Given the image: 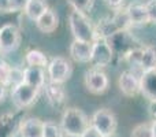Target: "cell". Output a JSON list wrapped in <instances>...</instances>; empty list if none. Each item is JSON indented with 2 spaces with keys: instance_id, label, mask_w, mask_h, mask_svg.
<instances>
[{
  "instance_id": "17",
  "label": "cell",
  "mask_w": 156,
  "mask_h": 137,
  "mask_svg": "<svg viewBox=\"0 0 156 137\" xmlns=\"http://www.w3.org/2000/svg\"><path fill=\"white\" fill-rule=\"evenodd\" d=\"M48 8L49 7L45 0H29L23 10V14L27 19H30L32 22H36Z\"/></svg>"
},
{
  "instance_id": "33",
  "label": "cell",
  "mask_w": 156,
  "mask_h": 137,
  "mask_svg": "<svg viewBox=\"0 0 156 137\" xmlns=\"http://www.w3.org/2000/svg\"><path fill=\"white\" fill-rule=\"evenodd\" d=\"M105 4L110 5L111 8H119L123 4V0H104Z\"/></svg>"
},
{
  "instance_id": "26",
  "label": "cell",
  "mask_w": 156,
  "mask_h": 137,
  "mask_svg": "<svg viewBox=\"0 0 156 137\" xmlns=\"http://www.w3.org/2000/svg\"><path fill=\"white\" fill-rule=\"evenodd\" d=\"M141 56H143V47H136V48H133L130 52H127L123 59L126 60V62H129L132 66L140 67Z\"/></svg>"
},
{
  "instance_id": "3",
  "label": "cell",
  "mask_w": 156,
  "mask_h": 137,
  "mask_svg": "<svg viewBox=\"0 0 156 137\" xmlns=\"http://www.w3.org/2000/svg\"><path fill=\"white\" fill-rule=\"evenodd\" d=\"M45 71L49 82L63 84L70 78L71 73H73V66H71L70 60H67L66 58L55 56L48 62Z\"/></svg>"
},
{
  "instance_id": "13",
  "label": "cell",
  "mask_w": 156,
  "mask_h": 137,
  "mask_svg": "<svg viewBox=\"0 0 156 137\" xmlns=\"http://www.w3.org/2000/svg\"><path fill=\"white\" fill-rule=\"evenodd\" d=\"M18 133L21 137H43V121L34 117L22 119L19 122Z\"/></svg>"
},
{
  "instance_id": "27",
  "label": "cell",
  "mask_w": 156,
  "mask_h": 137,
  "mask_svg": "<svg viewBox=\"0 0 156 137\" xmlns=\"http://www.w3.org/2000/svg\"><path fill=\"white\" fill-rule=\"evenodd\" d=\"M21 82H23V69H19V67H11V73H10V77H8V82L7 86H16L19 85Z\"/></svg>"
},
{
  "instance_id": "10",
  "label": "cell",
  "mask_w": 156,
  "mask_h": 137,
  "mask_svg": "<svg viewBox=\"0 0 156 137\" xmlns=\"http://www.w3.org/2000/svg\"><path fill=\"white\" fill-rule=\"evenodd\" d=\"M92 49H93V43L74 40L70 44V56L78 63H90Z\"/></svg>"
},
{
  "instance_id": "28",
  "label": "cell",
  "mask_w": 156,
  "mask_h": 137,
  "mask_svg": "<svg viewBox=\"0 0 156 137\" xmlns=\"http://www.w3.org/2000/svg\"><path fill=\"white\" fill-rule=\"evenodd\" d=\"M67 3L71 5L73 10L81 11V13L89 11L93 5V0H67Z\"/></svg>"
},
{
  "instance_id": "1",
  "label": "cell",
  "mask_w": 156,
  "mask_h": 137,
  "mask_svg": "<svg viewBox=\"0 0 156 137\" xmlns=\"http://www.w3.org/2000/svg\"><path fill=\"white\" fill-rule=\"evenodd\" d=\"M90 125L86 114L77 107L66 108L60 118V128L69 137H80Z\"/></svg>"
},
{
  "instance_id": "7",
  "label": "cell",
  "mask_w": 156,
  "mask_h": 137,
  "mask_svg": "<svg viewBox=\"0 0 156 137\" xmlns=\"http://www.w3.org/2000/svg\"><path fill=\"white\" fill-rule=\"evenodd\" d=\"M21 44V32L14 23H5L0 27V52L10 54Z\"/></svg>"
},
{
  "instance_id": "6",
  "label": "cell",
  "mask_w": 156,
  "mask_h": 137,
  "mask_svg": "<svg viewBox=\"0 0 156 137\" xmlns=\"http://www.w3.org/2000/svg\"><path fill=\"white\" fill-rule=\"evenodd\" d=\"M104 40L107 41L110 48L112 49L114 56L119 55V56L125 58L127 52H130L133 48H136L133 45L134 38L130 36L129 30H116L114 34H111L110 37L104 38Z\"/></svg>"
},
{
  "instance_id": "35",
  "label": "cell",
  "mask_w": 156,
  "mask_h": 137,
  "mask_svg": "<svg viewBox=\"0 0 156 137\" xmlns=\"http://www.w3.org/2000/svg\"><path fill=\"white\" fill-rule=\"evenodd\" d=\"M5 84H3V82H0V103L4 100V97H5Z\"/></svg>"
},
{
  "instance_id": "24",
  "label": "cell",
  "mask_w": 156,
  "mask_h": 137,
  "mask_svg": "<svg viewBox=\"0 0 156 137\" xmlns=\"http://www.w3.org/2000/svg\"><path fill=\"white\" fill-rule=\"evenodd\" d=\"M43 137H63V130L60 125L52 121L43 122Z\"/></svg>"
},
{
  "instance_id": "23",
  "label": "cell",
  "mask_w": 156,
  "mask_h": 137,
  "mask_svg": "<svg viewBox=\"0 0 156 137\" xmlns=\"http://www.w3.org/2000/svg\"><path fill=\"white\" fill-rule=\"evenodd\" d=\"M112 21L115 22L116 27L119 30H127L132 26V21H130L129 14H127L126 10H118L112 15Z\"/></svg>"
},
{
  "instance_id": "37",
  "label": "cell",
  "mask_w": 156,
  "mask_h": 137,
  "mask_svg": "<svg viewBox=\"0 0 156 137\" xmlns=\"http://www.w3.org/2000/svg\"><path fill=\"white\" fill-rule=\"evenodd\" d=\"M104 137H116L115 133H112V135H108V136H104Z\"/></svg>"
},
{
  "instance_id": "36",
  "label": "cell",
  "mask_w": 156,
  "mask_h": 137,
  "mask_svg": "<svg viewBox=\"0 0 156 137\" xmlns=\"http://www.w3.org/2000/svg\"><path fill=\"white\" fill-rule=\"evenodd\" d=\"M151 125H152V132H154V137H156V121H152Z\"/></svg>"
},
{
  "instance_id": "21",
  "label": "cell",
  "mask_w": 156,
  "mask_h": 137,
  "mask_svg": "<svg viewBox=\"0 0 156 137\" xmlns=\"http://www.w3.org/2000/svg\"><path fill=\"white\" fill-rule=\"evenodd\" d=\"M140 69L143 71H149V70L156 69V47L155 45H147L143 48Z\"/></svg>"
},
{
  "instance_id": "31",
  "label": "cell",
  "mask_w": 156,
  "mask_h": 137,
  "mask_svg": "<svg viewBox=\"0 0 156 137\" xmlns=\"http://www.w3.org/2000/svg\"><path fill=\"white\" fill-rule=\"evenodd\" d=\"M145 8H147V11H148L149 21L156 22V0H149L145 4Z\"/></svg>"
},
{
  "instance_id": "15",
  "label": "cell",
  "mask_w": 156,
  "mask_h": 137,
  "mask_svg": "<svg viewBox=\"0 0 156 137\" xmlns=\"http://www.w3.org/2000/svg\"><path fill=\"white\" fill-rule=\"evenodd\" d=\"M34 23L40 32L52 33L54 30H56L58 25H59V16H58V14L52 8H48Z\"/></svg>"
},
{
  "instance_id": "2",
  "label": "cell",
  "mask_w": 156,
  "mask_h": 137,
  "mask_svg": "<svg viewBox=\"0 0 156 137\" xmlns=\"http://www.w3.org/2000/svg\"><path fill=\"white\" fill-rule=\"evenodd\" d=\"M69 26L74 36V40L94 43L96 40V30L90 23V19L85 15V13L73 10L69 15Z\"/></svg>"
},
{
  "instance_id": "34",
  "label": "cell",
  "mask_w": 156,
  "mask_h": 137,
  "mask_svg": "<svg viewBox=\"0 0 156 137\" xmlns=\"http://www.w3.org/2000/svg\"><path fill=\"white\" fill-rule=\"evenodd\" d=\"M149 115L154 121H156V100L149 102Z\"/></svg>"
},
{
  "instance_id": "18",
  "label": "cell",
  "mask_w": 156,
  "mask_h": 137,
  "mask_svg": "<svg viewBox=\"0 0 156 137\" xmlns=\"http://www.w3.org/2000/svg\"><path fill=\"white\" fill-rule=\"evenodd\" d=\"M126 11L129 14L132 25H144L151 22L149 21L148 11L145 8V4H130L126 8Z\"/></svg>"
},
{
  "instance_id": "12",
  "label": "cell",
  "mask_w": 156,
  "mask_h": 137,
  "mask_svg": "<svg viewBox=\"0 0 156 137\" xmlns=\"http://www.w3.org/2000/svg\"><path fill=\"white\" fill-rule=\"evenodd\" d=\"M140 93L149 102L156 100V69L143 71L140 77Z\"/></svg>"
},
{
  "instance_id": "29",
  "label": "cell",
  "mask_w": 156,
  "mask_h": 137,
  "mask_svg": "<svg viewBox=\"0 0 156 137\" xmlns=\"http://www.w3.org/2000/svg\"><path fill=\"white\" fill-rule=\"evenodd\" d=\"M11 67H12V66H10L7 62H4V60L0 59V82L5 84V86H7V82H8V77H10Z\"/></svg>"
},
{
  "instance_id": "14",
  "label": "cell",
  "mask_w": 156,
  "mask_h": 137,
  "mask_svg": "<svg viewBox=\"0 0 156 137\" xmlns=\"http://www.w3.org/2000/svg\"><path fill=\"white\" fill-rule=\"evenodd\" d=\"M45 77H47V71L43 67L26 66L23 69V81L37 89H41L45 86Z\"/></svg>"
},
{
  "instance_id": "32",
  "label": "cell",
  "mask_w": 156,
  "mask_h": 137,
  "mask_svg": "<svg viewBox=\"0 0 156 137\" xmlns=\"http://www.w3.org/2000/svg\"><path fill=\"white\" fill-rule=\"evenodd\" d=\"M80 137H104V136H103L96 128H93L92 125H89V126L86 128V130Z\"/></svg>"
},
{
  "instance_id": "9",
  "label": "cell",
  "mask_w": 156,
  "mask_h": 137,
  "mask_svg": "<svg viewBox=\"0 0 156 137\" xmlns=\"http://www.w3.org/2000/svg\"><path fill=\"white\" fill-rule=\"evenodd\" d=\"M85 86L90 93L101 95L108 89V77L101 69H90L85 74Z\"/></svg>"
},
{
  "instance_id": "20",
  "label": "cell",
  "mask_w": 156,
  "mask_h": 137,
  "mask_svg": "<svg viewBox=\"0 0 156 137\" xmlns=\"http://www.w3.org/2000/svg\"><path fill=\"white\" fill-rule=\"evenodd\" d=\"M48 58L44 52H41L40 49H29L25 54V63L26 66H36V67H43L47 69L48 66Z\"/></svg>"
},
{
  "instance_id": "5",
  "label": "cell",
  "mask_w": 156,
  "mask_h": 137,
  "mask_svg": "<svg viewBox=\"0 0 156 137\" xmlns=\"http://www.w3.org/2000/svg\"><path fill=\"white\" fill-rule=\"evenodd\" d=\"M90 125L93 128H96L103 136H108L115 133L116 130V117L108 108H100V110L94 111V114L92 115Z\"/></svg>"
},
{
  "instance_id": "19",
  "label": "cell",
  "mask_w": 156,
  "mask_h": 137,
  "mask_svg": "<svg viewBox=\"0 0 156 137\" xmlns=\"http://www.w3.org/2000/svg\"><path fill=\"white\" fill-rule=\"evenodd\" d=\"M94 30H96V38H107L119 29L116 27L115 22L112 21V16H105V18L100 19Z\"/></svg>"
},
{
  "instance_id": "25",
  "label": "cell",
  "mask_w": 156,
  "mask_h": 137,
  "mask_svg": "<svg viewBox=\"0 0 156 137\" xmlns=\"http://www.w3.org/2000/svg\"><path fill=\"white\" fill-rule=\"evenodd\" d=\"M130 137H154L151 122L140 124V125H137V126H134L132 133H130Z\"/></svg>"
},
{
  "instance_id": "16",
  "label": "cell",
  "mask_w": 156,
  "mask_h": 137,
  "mask_svg": "<svg viewBox=\"0 0 156 137\" xmlns=\"http://www.w3.org/2000/svg\"><path fill=\"white\" fill-rule=\"evenodd\" d=\"M44 92H45V96H47V99H48V102L51 103L54 107L60 106L66 99V92H65V89L62 88V84H54V82L45 84Z\"/></svg>"
},
{
  "instance_id": "11",
  "label": "cell",
  "mask_w": 156,
  "mask_h": 137,
  "mask_svg": "<svg viewBox=\"0 0 156 137\" xmlns=\"http://www.w3.org/2000/svg\"><path fill=\"white\" fill-rule=\"evenodd\" d=\"M118 85L125 96H136L140 93V78L132 71H123L119 75Z\"/></svg>"
},
{
  "instance_id": "22",
  "label": "cell",
  "mask_w": 156,
  "mask_h": 137,
  "mask_svg": "<svg viewBox=\"0 0 156 137\" xmlns=\"http://www.w3.org/2000/svg\"><path fill=\"white\" fill-rule=\"evenodd\" d=\"M15 136V125L14 117L11 114L0 117V137H14Z\"/></svg>"
},
{
  "instance_id": "8",
  "label": "cell",
  "mask_w": 156,
  "mask_h": 137,
  "mask_svg": "<svg viewBox=\"0 0 156 137\" xmlns=\"http://www.w3.org/2000/svg\"><path fill=\"white\" fill-rule=\"evenodd\" d=\"M114 59V52L107 44L104 38H96L93 43V49H92V59L90 63L93 67L103 69L108 66Z\"/></svg>"
},
{
  "instance_id": "4",
  "label": "cell",
  "mask_w": 156,
  "mask_h": 137,
  "mask_svg": "<svg viewBox=\"0 0 156 137\" xmlns=\"http://www.w3.org/2000/svg\"><path fill=\"white\" fill-rule=\"evenodd\" d=\"M40 89L29 85L23 81L19 85L11 88V102L16 108H26L36 102Z\"/></svg>"
},
{
  "instance_id": "30",
  "label": "cell",
  "mask_w": 156,
  "mask_h": 137,
  "mask_svg": "<svg viewBox=\"0 0 156 137\" xmlns=\"http://www.w3.org/2000/svg\"><path fill=\"white\" fill-rule=\"evenodd\" d=\"M29 0H5L10 11H23Z\"/></svg>"
}]
</instances>
